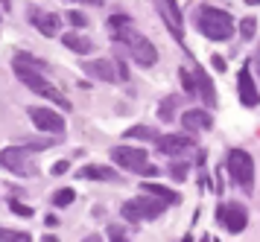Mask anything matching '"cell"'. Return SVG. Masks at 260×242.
<instances>
[{"instance_id":"74e56055","label":"cell","mask_w":260,"mask_h":242,"mask_svg":"<svg viewBox=\"0 0 260 242\" xmlns=\"http://www.w3.org/2000/svg\"><path fill=\"white\" fill-rule=\"evenodd\" d=\"M202 242H211V236H202Z\"/></svg>"},{"instance_id":"4fadbf2b","label":"cell","mask_w":260,"mask_h":242,"mask_svg":"<svg viewBox=\"0 0 260 242\" xmlns=\"http://www.w3.org/2000/svg\"><path fill=\"white\" fill-rule=\"evenodd\" d=\"M155 146H158V152H164V155H181V152L193 149V140L187 134H164V137L155 140Z\"/></svg>"},{"instance_id":"8d00e7d4","label":"cell","mask_w":260,"mask_h":242,"mask_svg":"<svg viewBox=\"0 0 260 242\" xmlns=\"http://www.w3.org/2000/svg\"><path fill=\"white\" fill-rule=\"evenodd\" d=\"M181 242H193V236H184V239H181Z\"/></svg>"},{"instance_id":"7402d4cb","label":"cell","mask_w":260,"mask_h":242,"mask_svg":"<svg viewBox=\"0 0 260 242\" xmlns=\"http://www.w3.org/2000/svg\"><path fill=\"white\" fill-rule=\"evenodd\" d=\"M176 102H178V96H167L164 102H161V120H176Z\"/></svg>"},{"instance_id":"836d02e7","label":"cell","mask_w":260,"mask_h":242,"mask_svg":"<svg viewBox=\"0 0 260 242\" xmlns=\"http://www.w3.org/2000/svg\"><path fill=\"white\" fill-rule=\"evenodd\" d=\"M41 242H59V236H53V233H44V236H41Z\"/></svg>"},{"instance_id":"2e32d148","label":"cell","mask_w":260,"mask_h":242,"mask_svg":"<svg viewBox=\"0 0 260 242\" xmlns=\"http://www.w3.org/2000/svg\"><path fill=\"white\" fill-rule=\"evenodd\" d=\"M196 93L205 99V105H208V108H216V88H213L211 76H208L202 67L196 70Z\"/></svg>"},{"instance_id":"ba28073f","label":"cell","mask_w":260,"mask_h":242,"mask_svg":"<svg viewBox=\"0 0 260 242\" xmlns=\"http://www.w3.org/2000/svg\"><path fill=\"white\" fill-rule=\"evenodd\" d=\"M216 219L222 222L231 233H240L248 225V210L240 201H228V204H219L216 208Z\"/></svg>"},{"instance_id":"d4e9b609","label":"cell","mask_w":260,"mask_h":242,"mask_svg":"<svg viewBox=\"0 0 260 242\" xmlns=\"http://www.w3.org/2000/svg\"><path fill=\"white\" fill-rule=\"evenodd\" d=\"M254 32H257V21H254V18H243V21H240V35H243V38H251Z\"/></svg>"},{"instance_id":"f1b7e54d","label":"cell","mask_w":260,"mask_h":242,"mask_svg":"<svg viewBox=\"0 0 260 242\" xmlns=\"http://www.w3.org/2000/svg\"><path fill=\"white\" fill-rule=\"evenodd\" d=\"M9 208H12V213H18V216H24V219H29V216H32V208H29V204H21V201H9Z\"/></svg>"},{"instance_id":"4dcf8cb0","label":"cell","mask_w":260,"mask_h":242,"mask_svg":"<svg viewBox=\"0 0 260 242\" xmlns=\"http://www.w3.org/2000/svg\"><path fill=\"white\" fill-rule=\"evenodd\" d=\"M211 64H213L216 70H222V73H225V58H222V56H211Z\"/></svg>"},{"instance_id":"d6986e66","label":"cell","mask_w":260,"mask_h":242,"mask_svg":"<svg viewBox=\"0 0 260 242\" xmlns=\"http://www.w3.org/2000/svg\"><path fill=\"white\" fill-rule=\"evenodd\" d=\"M143 193L161 198L164 204H178V201H181V196H178L176 190H170V187H164V184H143Z\"/></svg>"},{"instance_id":"e575fe53","label":"cell","mask_w":260,"mask_h":242,"mask_svg":"<svg viewBox=\"0 0 260 242\" xmlns=\"http://www.w3.org/2000/svg\"><path fill=\"white\" fill-rule=\"evenodd\" d=\"M254 67H257V73H260V47H257V56H254Z\"/></svg>"},{"instance_id":"ac0fdd59","label":"cell","mask_w":260,"mask_h":242,"mask_svg":"<svg viewBox=\"0 0 260 242\" xmlns=\"http://www.w3.org/2000/svg\"><path fill=\"white\" fill-rule=\"evenodd\" d=\"M61 44L68 47V50H73V53H79V56H85V53H91V50H94L91 38H85V35H79V32L61 35Z\"/></svg>"},{"instance_id":"1f68e13d","label":"cell","mask_w":260,"mask_h":242,"mask_svg":"<svg viewBox=\"0 0 260 242\" xmlns=\"http://www.w3.org/2000/svg\"><path fill=\"white\" fill-rule=\"evenodd\" d=\"M64 172H68V161H59L53 166V175H64Z\"/></svg>"},{"instance_id":"e0dca14e","label":"cell","mask_w":260,"mask_h":242,"mask_svg":"<svg viewBox=\"0 0 260 242\" xmlns=\"http://www.w3.org/2000/svg\"><path fill=\"white\" fill-rule=\"evenodd\" d=\"M79 178H88V181H117L120 175L111 169V166H103V163H91V166H82L79 169Z\"/></svg>"},{"instance_id":"9c48e42d","label":"cell","mask_w":260,"mask_h":242,"mask_svg":"<svg viewBox=\"0 0 260 242\" xmlns=\"http://www.w3.org/2000/svg\"><path fill=\"white\" fill-rule=\"evenodd\" d=\"M158 15H161V21L167 23V29L173 38L178 41H184V21H181V12H178V3L176 0H152Z\"/></svg>"},{"instance_id":"cb8c5ba5","label":"cell","mask_w":260,"mask_h":242,"mask_svg":"<svg viewBox=\"0 0 260 242\" xmlns=\"http://www.w3.org/2000/svg\"><path fill=\"white\" fill-rule=\"evenodd\" d=\"M108 242H129V233L123 231L120 225H108Z\"/></svg>"},{"instance_id":"5b68a950","label":"cell","mask_w":260,"mask_h":242,"mask_svg":"<svg viewBox=\"0 0 260 242\" xmlns=\"http://www.w3.org/2000/svg\"><path fill=\"white\" fill-rule=\"evenodd\" d=\"M111 161L120 163L126 172H141V175H158L149 158H146V152L138 149V146H114L111 149Z\"/></svg>"},{"instance_id":"30bf717a","label":"cell","mask_w":260,"mask_h":242,"mask_svg":"<svg viewBox=\"0 0 260 242\" xmlns=\"http://www.w3.org/2000/svg\"><path fill=\"white\" fill-rule=\"evenodd\" d=\"M29 23L36 26L41 35H47V38H56L59 35V23H61V18L59 15H53V12H44V9H29Z\"/></svg>"},{"instance_id":"7c38bea8","label":"cell","mask_w":260,"mask_h":242,"mask_svg":"<svg viewBox=\"0 0 260 242\" xmlns=\"http://www.w3.org/2000/svg\"><path fill=\"white\" fill-rule=\"evenodd\" d=\"M82 70H85V76L100 79V82H114V79H120V76H117V67H114L108 58H94V61H85Z\"/></svg>"},{"instance_id":"4316f807","label":"cell","mask_w":260,"mask_h":242,"mask_svg":"<svg viewBox=\"0 0 260 242\" xmlns=\"http://www.w3.org/2000/svg\"><path fill=\"white\" fill-rule=\"evenodd\" d=\"M170 175H173L176 181H184V178H187V163H184V161H176L173 166H170Z\"/></svg>"},{"instance_id":"9a60e30c","label":"cell","mask_w":260,"mask_h":242,"mask_svg":"<svg viewBox=\"0 0 260 242\" xmlns=\"http://www.w3.org/2000/svg\"><path fill=\"white\" fill-rule=\"evenodd\" d=\"M135 204H138V213H141V219H158L161 213H164V201L161 198L149 196V193H143V196L135 198Z\"/></svg>"},{"instance_id":"5bb4252c","label":"cell","mask_w":260,"mask_h":242,"mask_svg":"<svg viewBox=\"0 0 260 242\" xmlns=\"http://www.w3.org/2000/svg\"><path fill=\"white\" fill-rule=\"evenodd\" d=\"M181 126L190 128V131H205V128L213 126V117H211V111H205V108H187V111L181 114Z\"/></svg>"},{"instance_id":"6da1fadb","label":"cell","mask_w":260,"mask_h":242,"mask_svg":"<svg viewBox=\"0 0 260 242\" xmlns=\"http://www.w3.org/2000/svg\"><path fill=\"white\" fill-rule=\"evenodd\" d=\"M108 29H111V38L126 47L138 64L152 67L155 61H158V50H155V44L146 38V35H141L138 29H135L132 18H126V15H111V18H108Z\"/></svg>"},{"instance_id":"7a4b0ae2","label":"cell","mask_w":260,"mask_h":242,"mask_svg":"<svg viewBox=\"0 0 260 242\" xmlns=\"http://www.w3.org/2000/svg\"><path fill=\"white\" fill-rule=\"evenodd\" d=\"M12 67H15V76L24 82L29 91H36L38 96H44V99H50V102L61 105L64 111H71V99H68L56 85H50L47 76H44L38 67H29V64H21V61H12Z\"/></svg>"},{"instance_id":"3957f363","label":"cell","mask_w":260,"mask_h":242,"mask_svg":"<svg viewBox=\"0 0 260 242\" xmlns=\"http://www.w3.org/2000/svg\"><path fill=\"white\" fill-rule=\"evenodd\" d=\"M196 26L205 38L211 41H228L234 35V21L225 9H216V6H199L196 9Z\"/></svg>"},{"instance_id":"52a82bcc","label":"cell","mask_w":260,"mask_h":242,"mask_svg":"<svg viewBox=\"0 0 260 242\" xmlns=\"http://www.w3.org/2000/svg\"><path fill=\"white\" fill-rule=\"evenodd\" d=\"M29 120L36 123V128L50 131V134H64V117L56 114L53 108H41V105H29Z\"/></svg>"},{"instance_id":"ffe728a7","label":"cell","mask_w":260,"mask_h":242,"mask_svg":"<svg viewBox=\"0 0 260 242\" xmlns=\"http://www.w3.org/2000/svg\"><path fill=\"white\" fill-rule=\"evenodd\" d=\"M126 137L129 140H158L161 134H158L155 128H149V126H135V128L126 131Z\"/></svg>"},{"instance_id":"44dd1931","label":"cell","mask_w":260,"mask_h":242,"mask_svg":"<svg viewBox=\"0 0 260 242\" xmlns=\"http://www.w3.org/2000/svg\"><path fill=\"white\" fill-rule=\"evenodd\" d=\"M178 82H181V91L184 93H196V76H190V70H178Z\"/></svg>"},{"instance_id":"484cf974","label":"cell","mask_w":260,"mask_h":242,"mask_svg":"<svg viewBox=\"0 0 260 242\" xmlns=\"http://www.w3.org/2000/svg\"><path fill=\"white\" fill-rule=\"evenodd\" d=\"M120 213H123V219H129V222H141V213H138V204L135 201H126Z\"/></svg>"},{"instance_id":"277c9868","label":"cell","mask_w":260,"mask_h":242,"mask_svg":"<svg viewBox=\"0 0 260 242\" xmlns=\"http://www.w3.org/2000/svg\"><path fill=\"white\" fill-rule=\"evenodd\" d=\"M225 166H228V172H231V178L237 181L240 190H246V193L254 190V161H251V155H248V152L231 149V152H228Z\"/></svg>"},{"instance_id":"83f0119b","label":"cell","mask_w":260,"mask_h":242,"mask_svg":"<svg viewBox=\"0 0 260 242\" xmlns=\"http://www.w3.org/2000/svg\"><path fill=\"white\" fill-rule=\"evenodd\" d=\"M64 18H68V21H71V26H76V29H82L85 23H88V18H85L82 12H76V9H71Z\"/></svg>"},{"instance_id":"8fae6325","label":"cell","mask_w":260,"mask_h":242,"mask_svg":"<svg viewBox=\"0 0 260 242\" xmlns=\"http://www.w3.org/2000/svg\"><path fill=\"white\" fill-rule=\"evenodd\" d=\"M237 88H240V102L246 105V108H257V105H260V93H257L254 79H251V70H248V64L240 70V76H237Z\"/></svg>"},{"instance_id":"8992f818","label":"cell","mask_w":260,"mask_h":242,"mask_svg":"<svg viewBox=\"0 0 260 242\" xmlns=\"http://www.w3.org/2000/svg\"><path fill=\"white\" fill-rule=\"evenodd\" d=\"M29 155H32L29 146H9V149H0V166H3L6 172H15V175L29 178V175L38 172L36 166L29 163Z\"/></svg>"},{"instance_id":"603a6c76","label":"cell","mask_w":260,"mask_h":242,"mask_svg":"<svg viewBox=\"0 0 260 242\" xmlns=\"http://www.w3.org/2000/svg\"><path fill=\"white\" fill-rule=\"evenodd\" d=\"M73 198H76L73 190H59V193H53V204L56 208H68V204H73Z\"/></svg>"},{"instance_id":"d590c367","label":"cell","mask_w":260,"mask_h":242,"mask_svg":"<svg viewBox=\"0 0 260 242\" xmlns=\"http://www.w3.org/2000/svg\"><path fill=\"white\" fill-rule=\"evenodd\" d=\"M246 3H248V6H257L260 0H246Z\"/></svg>"},{"instance_id":"d6a6232c","label":"cell","mask_w":260,"mask_h":242,"mask_svg":"<svg viewBox=\"0 0 260 242\" xmlns=\"http://www.w3.org/2000/svg\"><path fill=\"white\" fill-rule=\"evenodd\" d=\"M82 242H106V239H103V236H100V233H91V236H85Z\"/></svg>"},{"instance_id":"f546056e","label":"cell","mask_w":260,"mask_h":242,"mask_svg":"<svg viewBox=\"0 0 260 242\" xmlns=\"http://www.w3.org/2000/svg\"><path fill=\"white\" fill-rule=\"evenodd\" d=\"M9 242H32V236H29L26 231H15L12 236H9Z\"/></svg>"}]
</instances>
